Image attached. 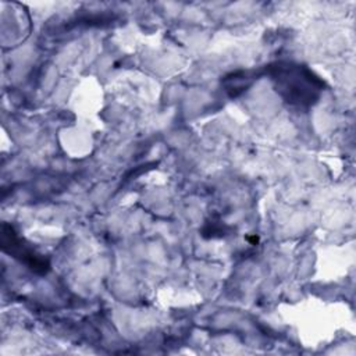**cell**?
I'll list each match as a JSON object with an SVG mask.
<instances>
[{
  "mask_svg": "<svg viewBox=\"0 0 356 356\" xmlns=\"http://www.w3.org/2000/svg\"><path fill=\"white\" fill-rule=\"evenodd\" d=\"M1 246L4 252L10 253L26 267H29L35 273H46L49 264L44 259L36 254L31 248L24 245V242L17 236L13 227L3 224L1 229Z\"/></svg>",
  "mask_w": 356,
  "mask_h": 356,
  "instance_id": "cell-2",
  "label": "cell"
},
{
  "mask_svg": "<svg viewBox=\"0 0 356 356\" xmlns=\"http://www.w3.org/2000/svg\"><path fill=\"white\" fill-rule=\"evenodd\" d=\"M270 75L281 97L296 107L312 106L323 90L321 81L303 65L280 63L270 68Z\"/></svg>",
  "mask_w": 356,
  "mask_h": 356,
  "instance_id": "cell-1",
  "label": "cell"
}]
</instances>
